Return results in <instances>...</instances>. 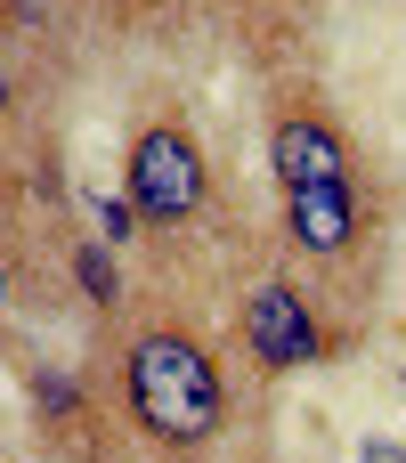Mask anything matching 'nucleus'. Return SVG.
<instances>
[{"label":"nucleus","instance_id":"nucleus-6","mask_svg":"<svg viewBox=\"0 0 406 463\" xmlns=\"http://www.w3.org/2000/svg\"><path fill=\"white\" fill-rule=\"evenodd\" d=\"M65 285L81 293L90 317H122L130 309V277H122V252L106 236H73L65 244Z\"/></svg>","mask_w":406,"mask_h":463},{"label":"nucleus","instance_id":"nucleus-2","mask_svg":"<svg viewBox=\"0 0 406 463\" xmlns=\"http://www.w3.org/2000/svg\"><path fill=\"white\" fill-rule=\"evenodd\" d=\"M122 195H130L138 228H155V236H179V228H195L212 212V155H203V138H195V122L179 106H155V114L130 122Z\"/></svg>","mask_w":406,"mask_h":463},{"label":"nucleus","instance_id":"nucleus-8","mask_svg":"<svg viewBox=\"0 0 406 463\" xmlns=\"http://www.w3.org/2000/svg\"><path fill=\"white\" fill-rule=\"evenodd\" d=\"M0 24H8V33H33V41H41V33L57 24V0H0Z\"/></svg>","mask_w":406,"mask_h":463},{"label":"nucleus","instance_id":"nucleus-10","mask_svg":"<svg viewBox=\"0 0 406 463\" xmlns=\"http://www.w3.org/2000/svg\"><path fill=\"white\" fill-rule=\"evenodd\" d=\"M8 301H16V260L0 252V317H8Z\"/></svg>","mask_w":406,"mask_h":463},{"label":"nucleus","instance_id":"nucleus-9","mask_svg":"<svg viewBox=\"0 0 406 463\" xmlns=\"http://www.w3.org/2000/svg\"><path fill=\"white\" fill-rule=\"evenodd\" d=\"M16 98H24V90H16V65L0 57V122H16Z\"/></svg>","mask_w":406,"mask_h":463},{"label":"nucleus","instance_id":"nucleus-3","mask_svg":"<svg viewBox=\"0 0 406 463\" xmlns=\"http://www.w3.org/2000/svg\"><path fill=\"white\" fill-rule=\"evenodd\" d=\"M236 350L252 358V374L285 383V374H301V366H326V358L342 350V334L326 326V309H317V293H309L301 277L260 269V277L244 285V301H236Z\"/></svg>","mask_w":406,"mask_h":463},{"label":"nucleus","instance_id":"nucleus-5","mask_svg":"<svg viewBox=\"0 0 406 463\" xmlns=\"http://www.w3.org/2000/svg\"><path fill=\"white\" fill-rule=\"evenodd\" d=\"M277 228L301 260H350L366 244V187H301L285 195Z\"/></svg>","mask_w":406,"mask_h":463},{"label":"nucleus","instance_id":"nucleus-1","mask_svg":"<svg viewBox=\"0 0 406 463\" xmlns=\"http://www.w3.org/2000/svg\"><path fill=\"white\" fill-rule=\"evenodd\" d=\"M114 415L130 439L163 456H195L236 423V399H228L212 342L187 317H138L114 350Z\"/></svg>","mask_w":406,"mask_h":463},{"label":"nucleus","instance_id":"nucleus-7","mask_svg":"<svg viewBox=\"0 0 406 463\" xmlns=\"http://www.w3.org/2000/svg\"><path fill=\"white\" fill-rule=\"evenodd\" d=\"M90 236H106V244L122 252V244L138 236V212H130V195H98V228H90Z\"/></svg>","mask_w":406,"mask_h":463},{"label":"nucleus","instance_id":"nucleus-4","mask_svg":"<svg viewBox=\"0 0 406 463\" xmlns=\"http://www.w3.org/2000/svg\"><path fill=\"white\" fill-rule=\"evenodd\" d=\"M269 171H277V195L358 187V146H350L342 114H326L317 98H277L269 106Z\"/></svg>","mask_w":406,"mask_h":463}]
</instances>
